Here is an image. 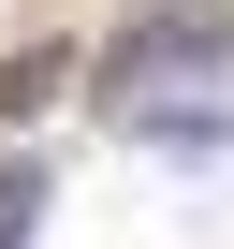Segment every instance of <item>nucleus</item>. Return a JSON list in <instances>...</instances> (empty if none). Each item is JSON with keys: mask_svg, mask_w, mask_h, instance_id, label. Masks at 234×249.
Segmentation results:
<instances>
[{"mask_svg": "<svg viewBox=\"0 0 234 249\" xmlns=\"http://www.w3.org/2000/svg\"><path fill=\"white\" fill-rule=\"evenodd\" d=\"M219 59H234V15H205V0H161V15L102 59V103H132V117H147L161 88H205Z\"/></svg>", "mask_w": 234, "mask_h": 249, "instance_id": "1", "label": "nucleus"}, {"mask_svg": "<svg viewBox=\"0 0 234 249\" xmlns=\"http://www.w3.org/2000/svg\"><path fill=\"white\" fill-rule=\"evenodd\" d=\"M59 88H73V44H15V59H0V132H30Z\"/></svg>", "mask_w": 234, "mask_h": 249, "instance_id": "2", "label": "nucleus"}, {"mask_svg": "<svg viewBox=\"0 0 234 249\" xmlns=\"http://www.w3.org/2000/svg\"><path fill=\"white\" fill-rule=\"evenodd\" d=\"M147 15H161V0H147Z\"/></svg>", "mask_w": 234, "mask_h": 249, "instance_id": "3", "label": "nucleus"}]
</instances>
